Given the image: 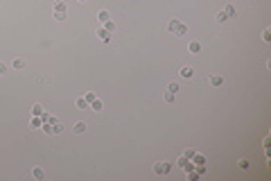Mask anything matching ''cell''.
<instances>
[{
  "instance_id": "cell-1",
  "label": "cell",
  "mask_w": 271,
  "mask_h": 181,
  "mask_svg": "<svg viewBox=\"0 0 271 181\" xmlns=\"http://www.w3.org/2000/svg\"><path fill=\"white\" fill-rule=\"evenodd\" d=\"M167 30H170L172 34H176V36H185V34H188V25L181 23L179 18H172L170 25H167Z\"/></svg>"
},
{
  "instance_id": "cell-2",
  "label": "cell",
  "mask_w": 271,
  "mask_h": 181,
  "mask_svg": "<svg viewBox=\"0 0 271 181\" xmlns=\"http://www.w3.org/2000/svg\"><path fill=\"white\" fill-rule=\"evenodd\" d=\"M172 165L167 163V161H158V163H154V172L156 174H170Z\"/></svg>"
},
{
  "instance_id": "cell-3",
  "label": "cell",
  "mask_w": 271,
  "mask_h": 181,
  "mask_svg": "<svg viewBox=\"0 0 271 181\" xmlns=\"http://www.w3.org/2000/svg\"><path fill=\"white\" fill-rule=\"evenodd\" d=\"M97 36H100L102 43H109V41H111V32H106L104 27H100V30H97Z\"/></svg>"
},
{
  "instance_id": "cell-4",
  "label": "cell",
  "mask_w": 271,
  "mask_h": 181,
  "mask_svg": "<svg viewBox=\"0 0 271 181\" xmlns=\"http://www.w3.org/2000/svg\"><path fill=\"white\" fill-rule=\"evenodd\" d=\"M179 75H181V77H183V79H190V77H192V75H195V70H192V68H190V66H183V68L179 70Z\"/></svg>"
},
{
  "instance_id": "cell-5",
  "label": "cell",
  "mask_w": 271,
  "mask_h": 181,
  "mask_svg": "<svg viewBox=\"0 0 271 181\" xmlns=\"http://www.w3.org/2000/svg\"><path fill=\"white\" fill-rule=\"evenodd\" d=\"M43 127V120H41V116H34L32 120H30V129H41Z\"/></svg>"
},
{
  "instance_id": "cell-6",
  "label": "cell",
  "mask_w": 271,
  "mask_h": 181,
  "mask_svg": "<svg viewBox=\"0 0 271 181\" xmlns=\"http://www.w3.org/2000/svg\"><path fill=\"white\" fill-rule=\"evenodd\" d=\"M188 50H190V54H199V52H201V43H199V41H192V43L188 45Z\"/></svg>"
},
{
  "instance_id": "cell-7",
  "label": "cell",
  "mask_w": 271,
  "mask_h": 181,
  "mask_svg": "<svg viewBox=\"0 0 271 181\" xmlns=\"http://www.w3.org/2000/svg\"><path fill=\"white\" fill-rule=\"evenodd\" d=\"M32 177H34L36 181H43V179H45V172H43L41 168H32Z\"/></svg>"
},
{
  "instance_id": "cell-8",
  "label": "cell",
  "mask_w": 271,
  "mask_h": 181,
  "mask_svg": "<svg viewBox=\"0 0 271 181\" xmlns=\"http://www.w3.org/2000/svg\"><path fill=\"white\" fill-rule=\"evenodd\" d=\"M72 131H75V134H84V131H86V122H75V125H72Z\"/></svg>"
},
{
  "instance_id": "cell-9",
  "label": "cell",
  "mask_w": 271,
  "mask_h": 181,
  "mask_svg": "<svg viewBox=\"0 0 271 181\" xmlns=\"http://www.w3.org/2000/svg\"><path fill=\"white\" fill-rule=\"evenodd\" d=\"M192 163H195V165H206V156H203V154H199V152H197V154L192 156Z\"/></svg>"
},
{
  "instance_id": "cell-10",
  "label": "cell",
  "mask_w": 271,
  "mask_h": 181,
  "mask_svg": "<svg viewBox=\"0 0 271 181\" xmlns=\"http://www.w3.org/2000/svg\"><path fill=\"white\" fill-rule=\"evenodd\" d=\"M75 107H77V109H81V111H86V109H88V107H91V104H88V102H86L84 98H77V102H75Z\"/></svg>"
},
{
  "instance_id": "cell-11",
  "label": "cell",
  "mask_w": 271,
  "mask_h": 181,
  "mask_svg": "<svg viewBox=\"0 0 271 181\" xmlns=\"http://www.w3.org/2000/svg\"><path fill=\"white\" fill-rule=\"evenodd\" d=\"M50 125H52V136H54V134H61V131H63V127H61L59 120H52Z\"/></svg>"
},
{
  "instance_id": "cell-12",
  "label": "cell",
  "mask_w": 271,
  "mask_h": 181,
  "mask_svg": "<svg viewBox=\"0 0 271 181\" xmlns=\"http://www.w3.org/2000/svg\"><path fill=\"white\" fill-rule=\"evenodd\" d=\"M224 14H226L228 18H235V16H237V9H235L233 5H226V9H224Z\"/></svg>"
},
{
  "instance_id": "cell-13",
  "label": "cell",
  "mask_w": 271,
  "mask_h": 181,
  "mask_svg": "<svg viewBox=\"0 0 271 181\" xmlns=\"http://www.w3.org/2000/svg\"><path fill=\"white\" fill-rule=\"evenodd\" d=\"M109 18H111V16H109V12H106V9H100V12H97V21H100V23H106Z\"/></svg>"
},
{
  "instance_id": "cell-14",
  "label": "cell",
  "mask_w": 271,
  "mask_h": 181,
  "mask_svg": "<svg viewBox=\"0 0 271 181\" xmlns=\"http://www.w3.org/2000/svg\"><path fill=\"white\" fill-rule=\"evenodd\" d=\"M210 84H212V86H221V84H224V77H219V75H212V77H210Z\"/></svg>"
},
{
  "instance_id": "cell-15",
  "label": "cell",
  "mask_w": 271,
  "mask_h": 181,
  "mask_svg": "<svg viewBox=\"0 0 271 181\" xmlns=\"http://www.w3.org/2000/svg\"><path fill=\"white\" fill-rule=\"evenodd\" d=\"M88 109H93V111H102V100L95 98V100L91 102V107H88Z\"/></svg>"
},
{
  "instance_id": "cell-16",
  "label": "cell",
  "mask_w": 271,
  "mask_h": 181,
  "mask_svg": "<svg viewBox=\"0 0 271 181\" xmlns=\"http://www.w3.org/2000/svg\"><path fill=\"white\" fill-rule=\"evenodd\" d=\"M41 113H43V107H41V104H32V116H41Z\"/></svg>"
},
{
  "instance_id": "cell-17",
  "label": "cell",
  "mask_w": 271,
  "mask_h": 181,
  "mask_svg": "<svg viewBox=\"0 0 271 181\" xmlns=\"http://www.w3.org/2000/svg\"><path fill=\"white\" fill-rule=\"evenodd\" d=\"M104 30H106V32H111V34L115 32V23L111 21V18H109V21H106V23H104Z\"/></svg>"
},
{
  "instance_id": "cell-18",
  "label": "cell",
  "mask_w": 271,
  "mask_h": 181,
  "mask_svg": "<svg viewBox=\"0 0 271 181\" xmlns=\"http://www.w3.org/2000/svg\"><path fill=\"white\" fill-rule=\"evenodd\" d=\"M52 12H66V3H61V0H57L54 3V9Z\"/></svg>"
},
{
  "instance_id": "cell-19",
  "label": "cell",
  "mask_w": 271,
  "mask_h": 181,
  "mask_svg": "<svg viewBox=\"0 0 271 181\" xmlns=\"http://www.w3.org/2000/svg\"><path fill=\"white\" fill-rule=\"evenodd\" d=\"M167 91L176 95V93H179V84H176V82H170V84H167Z\"/></svg>"
},
{
  "instance_id": "cell-20",
  "label": "cell",
  "mask_w": 271,
  "mask_h": 181,
  "mask_svg": "<svg viewBox=\"0 0 271 181\" xmlns=\"http://www.w3.org/2000/svg\"><path fill=\"white\" fill-rule=\"evenodd\" d=\"M12 66H14L16 70H21V68H25V59H14V63H12Z\"/></svg>"
},
{
  "instance_id": "cell-21",
  "label": "cell",
  "mask_w": 271,
  "mask_h": 181,
  "mask_svg": "<svg viewBox=\"0 0 271 181\" xmlns=\"http://www.w3.org/2000/svg\"><path fill=\"white\" fill-rule=\"evenodd\" d=\"M215 18H217V23H226V21H228V16H226L224 12H217V16H215Z\"/></svg>"
},
{
  "instance_id": "cell-22",
  "label": "cell",
  "mask_w": 271,
  "mask_h": 181,
  "mask_svg": "<svg viewBox=\"0 0 271 181\" xmlns=\"http://www.w3.org/2000/svg\"><path fill=\"white\" fill-rule=\"evenodd\" d=\"M262 41H271V30H269V27H264V32H262Z\"/></svg>"
},
{
  "instance_id": "cell-23",
  "label": "cell",
  "mask_w": 271,
  "mask_h": 181,
  "mask_svg": "<svg viewBox=\"0 0 271 181\" xmlns=\"http://www.w3.org/2000/svg\"><path fill=\"white\" fill-rule=\"evenodd\" d=\"M95 98H97V95H95L93 91H88V93H86V95H84V100H86V102H88V104H91V102H93Z\"/></svg>"
},
{
  "instance_id": "cell-24",
  "label": "cell",
  "mask_w": 271,
  "mask_h": 181,
  "mask_svg": "<svg viewBox=\"0 0 271 181\" xmlns=\"http://www.w3.org/2000/svg\"><path fill=\"white\" fill-rule=\"evenodd\" d=\"M183 170H185V172H192V170H195V163H192V161H185V165H183Z\"/></svg>"
},
{
  "instance_id": "cell-25",
  "label": "cell",
  "mask_w": 271,
  "mask_h": 181,
  "mask_svg": "<svg viewBox=\"0 0 271 181\" xmlns=\"http://www.w3.org/2000/svg\"><path fill=\"white\" fill-rule=\"evenodd\" d=\"M54 21H66V12H54Z\"/></svg>"
},
{
  "instance_id": "cell-26",
  "label": "cell",
  "mask_w": 271,
  "mask_h": 181,
  "mask_svg": "<svg viewBox=\"0 0 271 181\" xmlns=\"http://www.w3.org/2000/svg\"><path fill=\"white\" fill-rule=\"evenodd\" d=\"M195 154H197L195 149H185V154H183V156H185V158H190V161H192V156H195Z\"/></svg>"
},
{
  "instance_id": "cell-27",
  "label": "cell",
  "mask_w": 271,
  "mask_h": 181,
  "mask_svg": "<svg viewBox=\"0 0 271 181\" xmlns=\"http://www.w3.org/2000/svg\"><path fill=\"white\" fill-rule=\"evenodd\" d=\"M239 168L246 170V168H249V161H246V158H239Z\"/></svg>"
},
{
  "instance_id": "cell-28",
  "label": "cell",
  "mask_w": 271,
  "mask_h": 181,
  "mask_svg": "<svg viewBox=\"0 0 271 181\" xmlns=\"http://www.w3.org/2000/svg\"><path fill=\"white\" fill-rule=\"evenodd\" d=\"M165 102H174V93H170V91L165 93Z\"/></svg>"
},
{
  "instance_id": "cell-29",
  "label": "cell",
  "mask_w": 271,
  "mask_h": 181,
  "mask_svg": "<svg viewBox=\"0 0 271 181\" xmlns=\"http://www.w3.org/2000/svg\"><path fill=\"white\" fill-rule=\"evenodd\" d=\"M79 3H88V0H79Z\"/></svg>"
}]
</instances>
